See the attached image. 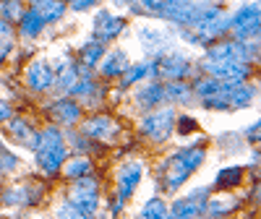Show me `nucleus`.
Returning <instances> with one entry per match:
<instances>
[{
	"instance_id": "39448f33",
	"label": "nucleus",
	"mask_w": 261,
	"mask_h": 219,
	"mask_svg": "<svg viewBox=\"0 0 261 219\" xmlns=\"http://www.w3.org/2000/svg\"><path fill=\"white\" fill-rule=\"evenodd\" d=\"M97 180H92L89 175L86 178H79V180H73V185H71V206H76L79 211H84V214H92L94 209H97Z\"/></svg>"
},
{
	"instance_id": "423d86ee",
	"label": "nucleus",
	"mask_w": 261,
	"mask_h": 219,
	"mask_svg": "<svg viewBox=\"0 0 261 219\" xmlns=\"http://www.w3.org/2000/svg\"><path fill=\"white\" fill-rule=\"evenodd\" d=\"M230 29L235 32L238 42L258 37V6H246L230 18Z\"/></svg>"
},
{
	"instance_id": "bb28decb",
	"label": "nucleus",
	"mask_w": 261,
	"mask_h": 219,
	"mask_svg": "<svg viewBox=\"0 0 261 219\" xmlns=\"http://www.w3.org/2000/svg\"><path fill=\"white\" fill-rule=\"evenodd\" d=\"M141 37H144L146 45H151V42H154V50H162V47H167V45H170V34L157 32V29H144V32H141Z\"/></svg>"
},
{
	"instance_id": "9d476101",
	"label": "nucleus",
	"mask_w": 261,
	"mask_h": 219,
	"mask_svg": "<svg viewBox=\"0 0 261 219\" xmlns=\"http://www.w3.org/2000/svg\"><path fill=\"white\" fill-rule=\"evenodd\" d=\"M139 180H141V165L139 162H125V165H120V170H118V204H123L130 193L136 190V185H139Z\"/></svg>"
},
{
	"instance_id": "412c9836",
	"label": "nucleus",
	"mask_w": 261,
	"mask_h": 219,
	"mask_svg": "<svg viewBox=\"0 0 261 219\" xmlns=\"http://www.w3.org/2000/svg\"><path fill=\"white\" fill-rule=\"evenodd\" d=\"M141 219H167V206L162 199H149L141 209Z\"/></svg>"
},
{
	"instance_id": "f3484780",
	"label": "nucleus",
	"mask_w": 261,
	"mask_h": 219,
	"mask_svg": "<svg viewBox=\"0 0 261 219\" xmlns=\"http://www.w3.org/2000/svg\"><path fill=\"white\" fill-rule=\"evenodd\" d=\"M191 86L175 81V84H170V86H162V99H170V102H188L191 99Z\"/></svg>"
},
{
	"instance_id": "aec40b11",
	"label": "nucleus",
	"mask_w": 261,
	"mask_h": 219,
	"mask_svg": "<svg viewBox=\"0 0 261 219\" xmlns=\"http://www.w3.org/2000/svg\"><path fill=\"white\" fill-rule=\"evenodd\" d=\"M42 26H45V21L39 18V13L27 11L24 16H21V32H24L27 37H37L42 32Z\"/></svg>"
},
{
	"instance_id": "f257e3e1",
	"label": "nucleus",
	"mask_w": 261,
	"mask_h": 219,
	"mask_svg": "<svg viewBox=\"0 0 261 219\" xmlns=\"http://www.w3.org/2000/svg\"><path fill=\"white\" fill-rule=\"evenodd\" d=\"M201 162H204V151L201 149H193V146L170 154L167 162H165V170H162V185L167 190H178Z\"/></svg>"
},
{
	"instance_id": "393cba45",
	"label": "nucleus",
	"mask_w": 261,
	"mask_h": 219,
	"mask_svg": "<svg viewBox=\"0 0 261 219\" xmlns=\"http://www.w3.org/2000/svg\"><path fill=\"white\" fill-rule=\"evenodd\" d=\"M76 81H79V73H76L73 65H65V68L58 73V78H55V84H58L60 92H71Z\"/></svg>"
},
{
	"instance_id": "7ed1b4c3",
	"label": "nucleus",
	"mask_w": 261,
	"mask_h": 219,
	"mask_svg": "<svg viewBox=\"0 0 261 219\" xmlns=\"http://www.w3.org/2000/svg\"><path fill=\"white\" fill-rule=\"evenodd\" d=\"M37 165L42 172H47V175H55L63 162H65V141L60 136V130L58 128H47V130H42V133H37Z\"/></svg>"
},
{
	"instance_id": "1a4fd4ad",
	"label": "nucleus",
	"mask_w": 261,
	"mask_h": 219,
	"mask_svg": "<svg viewBox=\"0 0 261 219\" xmlns=\"http://www.w3.org/2000/svg\"><path fill=\"white\" fill-rule=\"evenodd\" d=\"M123 29H125V18H120V16H115V13H110V11H102V13L94 16V34H97L94 39H97V42L113 39V37H118Z\"/></svg>"
},
{
	"instance_id": "0eeeda50",
	"label": "nucleus",
	"mask_w": 261,
	"mask_h": 219,
	"mask_svg": "<svg viewBox=\"0 0 261 219\" xmlns=\"http://www.w3.org/2000/svg\"><path fill=\"white\" fill-rule=\"evenodd\" d=\"M204 196H206V188H196L191 196H183V199L172 201V206L167 209V219H193L204 211Z\"/></svg>"
},
{
	"instance_id": "b1692460",
	"label": "nucleus",
	"mask_w": 261,
	"mask_h": 219,
	"mask_svg": "<svg viewBox=\"0 0 261 219\" xmlns=\"http://www.w3.org/2000/svg\"><path fill=\"white\" fill-rule=\"evenodd\" d=\"M89 172H92V162H89V159H73V162L65 165V175H68L71 180L86 178Z\"/></svg>"
},
{
	"instance_id": "4468645a",
	"label": "nucleus",
	"mask_w": 261,
	"mask_h": 219,
	"mask_svg": "<svg viewBox=\"0 0 261 219\" xmlns=\"http://www.w3.org/2000/svg\"><path fill=\"white\" fill-rule=\"evenodd\" d=\"M34 13H39V18L45 21H58L63 13H65V6L60 3V0H34Z\"/></svg>"
},
{
	"instance_id": "9b49d317",
	"label": "nucleus",
	"mask_w": 261,
	"mask_h": 219,
	"mask_svg": "<svg viewBox=\"0 0 261 219\" xmlns=\"http://www.w3.org/2000/svg\"><path fill=\"white\" fill-rule=\"evenodd\" d=\"M27 84L37 92H47L50 86L55 84V71L47 60H34L27 68Z\"/></svg>"
},
{
	"instance_id": "c85d7f7f",
	"label": "nucleus",
	"mask_w": 261,
	"mask_h": 219,
	"mask_svg": "<svg viewBox=\"0 0 261 219\" xmlns=\"http://www.w3.org/2000/svg\"><path fill=\"white\" fill-rule=\"evenodd\" d=\"M238 180H241V167H227L217 175V183L220 185H235Z\"/></svg>"
},
{
	"instance_id": "a878e982",
	"label": "nucleus",
	"mask_w": 261,
	"mask_h": 219,
	"mask_svg": "<svg viewBox=\"0 0 261 219\" xmlns=\"http://www.w3.org/2000/svg\"><path fill=\"white\" fill-rule=\"evenodd\" d=\"M102 55H105V47H102V42H97V39L89 42V45L81 50V60H84L86 65H97Z\"/></svg>"
},
{
	"instance_id": "20e7f679",
	"label": "nucleus",
	"mask_w": 261,
	"mask_h": 219,
	"mask_svg": "<svg viewBox=\"0 0 261 219\" xmlns=\"http://www.w3.org/2000/svg\"><path fill=\"white\" fill-rule=\"evenodd\" d=\"M172 125H175V110L172 107L154 110V113H149L141 120V130L149 139H154V141H165L172 133Z\"/></svg>"
},
{
	"instance_id": "f03ea898",
	"label": "nucleus",
	"mask_w": 261,
	"mask_h": 219,
	"mask_svg": "<svg viewBox=\"0 0 261 219\" xmlns=\"http://www.w3.org/2000/svg\"><path fill=\"white\" fill-rule=\"evenodd\" d=\"M258 50L256 42H220V45H214L209 50V55L204 58V68L209 71V76H214L217 71L227 68V65H235V63H248L253 58V52Z\"/></svg>"
},
{
	"instance_id": "f8f14e48",
	"label": "nucleus",
	"mask_w": 261,
	"mask_h": 219,
	"mask_svg": "<svg viewBox=\"0 0 261 219\" xmlns=\"http://www.w3.org/2000/svg\"><path fill=\"white\" fill-rule=\"evenodd\" d=\"M84 133L92 136V139H99V141H113L115 133H118V123L110 120V118H92L84 123Z\"/></svg>"
},
{
	"instance_id": "7c9ffc66",
	"label": "nucleus",
	"mask_w": 261,
	"mask_h": 219,
	"mask_svg": "<svg viewBox=\"0 0 261 219\" xmlns=\"http://www.w3.org/2000/svg\"><path fill=\"white\" fill-rule=\"evenodd\" d=\"M6 204H29V190L27 188H16L6 193Z\"/></svg>"
},
{
	"instance_id": "473e14b6",
	"label": "nucleus",
	"mask_w": 261,
	"mask_h": 219,
	"mask_svg": "<svg viewBox=\"0 0 261 219\" xmlns=\"http://www.w3.org/2000/svg\"><path fill=\"white\" fill-rule=\"evenodd\" d=\"M11 118V110H8V104L6 102H0V120H8Z\"/></svg>"
},
{
	"instance_id": "cd10ccee",
	"label": "nucleus",
	"mask_w": 261,
	"mask_h": 219,
	"mask_svg": "<svg viewBox=\"0 0 261 219\" xmlns=\"http://www.w3.org/2000/svg\"><path fill=\"white\" fill-rule=\"evenodd\" d=\"M58 219H92V214H84V211H79L76 206H71L68 201H65L63 206H58Z\"/></svg>"
},
{
	"instance_id": "ddd939ff",
	"label": "nucleus",
	"mask_w": 261,
	"mask_h": 219,
	"mask_svg": "<svg viewBox=\"0 0 261 219\" xmlns=\"http://www.w3.org/2000/svg\"><path fill=\"white\" fill-rule=\"evenodd\" d=\"M50 113L58 123H65V125H73L79 118H81V107L73 102V99H58L53 107H50Z\"/></svg>"
},
{
	"instance_id": "dca6fc26",
	"label": "nucleus",
	"mask_w": 261,
	"mask_h": 219,
	"mask_svg": "<svg viewBox=\"0 0 261 219\" xmlns=\"http://www.w3.org/2000/svg\"><path fill=\"white\" fill-rule=\"evenodd\" d=\"M154 73H157V71H154V63H149V60L136 63V65H130V68L125 71L123 86H130V84H136V81H141V78H146V76H154Z\"/></svg>"
},
{
	"instance_id": "4be33fe9",
	"label": "nucleus",
	"mask_w": 261,
	"mask_h": 219,
	"mask_svg": "<svg viewBox=\"0 0 261 219\" xmlns=\"http://www.w3.org/2000/svg\"><path fill=\"white\" fill-rule=\"evenodd\" d=\"M128 6L139 11V13H149V16H162V6L165 0H128Z\"/></svg>"
},
{
	"instance_id": "2f4dec72",
	"label": "nucleus",
	"mask_w": 261,
	"mask_h": 219,
	"mask_svg": "<svg viewBox=\"0 0 261 219\" xmlns=\"http://www.w3.org/2000/svg\"><path fill=\"white\" fill-rule=\"evenodd\" d=\"M94 0H71V8L73 11H84V8H92Z\"/></svg>"
},
{
	"instance_id": "6ab92c4d",
	"label": "nucleus",
	"mask_w": 261,
	"mask_h": 219,
	"mask_svg": "<svg viewBox=\"0 0 261 219\" xmlns=\"http://www.w3.org/2000/svg\"><path fill=\"white\" fill-rule=\"evenodd\" d=\"M123 68H125V55L120 50L110 52L105 58V63H102V73L105 76H118V73H123Z\"/></svg>"
},
{
	"instance_id": "72a5a7b5",
	"label": "nucleus",
	"mask_w": 261,
	"mask_h": 219,
	"mask_svg": "<svg viewBox=\"0 0 261 219\" xmlns=\"http://www.w3.org/2000/svg\"><path fill=\"white\" fill-rule=\"evenodd\" d=\"M11 34V29H8V24H6V21L3 18H0V39H6Z\"/></svg>"
},
{
	"instance_id": "c756f323",
	"label": "nucleus",
	"mask_w": 261,
	"mask_h": 219,
	"mask_svg": "<svg viewBox=\"0 0 261 219\" xmlns=\"http://www.w3.org/2000/svg\"><path fill=\"white\" fill-rule=\"evenodd\" d=\"M21 13L24 11H21V6L16 0H0V18H16Z\"/></svg>"
},
{
	"instance_id": "c9c22d12",
	"label": "nucleus",
	"mask_w": 261,
	"mask_h": 219,
	"mask_svg": "<svg viewBox=\"0 0 261 219\" xmlns=\"http://www.w3.org/2000/svg\"><path fill=\"white\" fill-rule=\"evenodd\" d=\"M60 3H63V6H65V0H60Z\"/></svg>"
},
{
	"instance_id": "2eb2a0df",
	"label": "nucleus",
	"mask_w": 261,
	"mask_h": 219,
	"mask_svg": "<svg viewBox=\"0 0 261 219\" xmlns=\"http://www.w3.org/2000/svg\"><path fill=\"white\" fill-rule=\"evenodd\" d=\"M8 130L13 133V139H16L18 144H24V146H32V149H34V144H37V133L32 130V125H29L27 120L13 118V120L8 123Z\"/></svg>"
},
{
	"instance_id": "6e6552de",
	"label": "nucleus",
	"mask_w": 261,
	"mask_h": 219,
	"mask_svg": "<svg viewBox=\"0 0 261 219\" xmlns=\"http://www.w3.org/2000/svg\"><path fill=\"white\" fill-rule=\"evenodd\" d=\"M154 71L160 76L170 78V81H178V78H183L191 71V60L186 55H180V52H167V55L160 58V63H154Z\"/></svg>"
},
{
	"instance_id": "f704fd0d",
	"label": "nucleus",
	"mask_w": 261,
	"mask_h": 219,
	"mask_svg": "<svg viewBox=\"0 0 261 219\" xmlns=\"http://www.w3.org/2000/svg\"><path fill=\"white\" fill-rule=\"evenodd\" d=\"M0 193H3V185H0Z\"/></svg>"
},
{
	"instance_id": "5701e85b",
	"label": "nucleus",
	"mask_w": 261,
	"mask_h": 219,
	"mask_svg": "<svg viewBox=\"0 0 261 219\" xmlns=\"http://www.w3.org/2000/svg\"><path fill=\"white\" fill-rule=\"evenodd\" d=\"M235 206H238V201H235V199H230V196H220V199H212L206 209H209V214H212V216H225V214H227V211H232Z\"/></svg>"
},
{
	"instance_id": "a211bd4d",
	"label": "nucleus",
	"mask_w": 261,
	"mask_h": 219,
	"mask_svg": "<svg viewBox=\"0 0 261 219\" xmlns=\"http://www.w3.org/2000/svg\"><path fill=\"white\" fill-rule=\"evenodd\" d=\"M157 102H162V86L160 84H149V86H144V89L136 94V104L139 107H151Z\"/></svg>"
}]
</instances>
